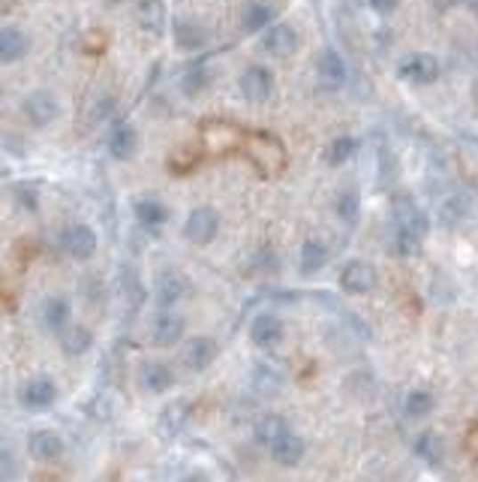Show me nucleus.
Segmentation results:
<instances>
[{
  "label": "nucleus",
  "instance_id": "473e14b6",
  "mask_svg": "<svg viewBox=\"0 0 478 482\" xmlns=\"http://www.w3.org/2000/svg\"><path fill=\"white\" fill-rule=\"evenodd\" d=\"M418 244H421V239H416V235H406L397 229V235H394V254L397 257H412L418 250Z\"/></svg>",
  "mask_w": 478,
  "mask_h": 482
},
{
  "label": "nucleus",
  "instance_id": "7c9ffc66",
  "mask_svg": "<svg viewBox=\"0 0 478 482\" xmlns=\"http://www.w3.org/2000/svg\"><path fill=\"white\" fill-rule=\"evenodd\" d=\"M286 431H289V422H286V419H280V416H265V419H262V422L256 425V440L268 449L277 437H283Z\"/></svg>",
  "mask_w": 478,
  "mask_h": 482
},
{
  "label": "nucleus",
  "instance_id": "c9c22d12",
  "mask_svg": "<svg viewBox=\"0 0 478 482\" xmlns=\"http://www.w3.org/2000/svg\"><path fill=\"white\" fill-rule=\"evenodd\" d=\"M181 482H211V479H208V473H202V470H193V473H187V477L181 479Z\"/></svg>",
  "mask_w": 478,
  "mask_h": 482
},
{
  "label": "nucleus",
  "instance_id": "dca6fc26",
  "mask_svg": "<svg viewBox=\"0 0 478 482\" xmlns=\"http://www.w3.org/2000/svg\"><path fill=\"white\" fill-rule=\"evenodd\" d=\"M28 453L36 458V462H58L63 455V440L58 431H49V429H39V431H30L28 437Z\"/></svg>",
  "mask_w": 478,
  "mask_h": 482
},
{
  "label": "nucleus",
  "instance_id": "4c0bfd02",
  "mask_svg": "<svg viewBox=\"0 0 478 482\" xmlns=\"http://www.w3.org/2000/svg\"><path fill=\"white\" fill-rule=\"evenodd\" d=\"M475 15H478V0H475Z\"/></svg>",
  "mask_w": 478,
  "mask_h": 482
},
{
  "label": "nucleus",
  "instance_id": "4468645a",
  "mask_svg": "<svg viewBox=\"0 0 478 482\" xmlns=\"http://www.w3.org/2000/svg\"><path fill=\"white\" fill-rule=\"evenodd\" d=\"M19 398L28 410H45L54 404V398H58V386H54L52 377H34V380L25 383V389H21Z\"/></svg>",
  "mask_w": 478,
  "mask_h": 482
},
{
  "label": "nucleus",
  "instance_id": "ddd939ff",
  "mask_svg": "<svg viewBox=\"0 0 478 482\" xmlns=\"http://www.w3.org/2000/svg\"><path fill=\"white\" fill-rule=\"evenodd\" d=\"M316 76H319V82H322L325 88H331V91L344 88L346 76H349L344 54L334 52V49H325L322 54H319V61H316Z\"/></svg>",
  "mask_w": 478,
  "mask_h": 482
},
{
  "label": "nucleus",
  "instance_id": "72a5a7b5",
  "mask_svg": "<svg viewBox=\"0 0 478 482\" xmlns=\"http://www.w3.org/2000/svg\"><path fill=\"white\" fill-rule=\"evenodd\" d=\"M208 85V73H205V67H193L187 73V78H184V88H187V94H198Z\"/></svg>",
  "mask_w": 478,
  "mask_h": 482
},
{
  "label": "nucleus",
  "instance_id": "1a4fd4ad",
  "mask_svg": "<svg viewBox=\"0 0 478 482\" xmlns=\"http://www.w3.org/2000/svg\"><path fill=\"white\" fill-rule=\"evenodd\" d=\"M283 320L277 317L274 311H262L253 317L250 323V341L259 347V350H271V347H277L283 341Z\"/></svg>",
  "mask_w": 478,
  "mask_h": 482
},
{
  "label": "nucleus",
  "instance_id": "0eeeda50",
  "mask_svg": "<svg viewBox=\"0 0 478 482\" xmlns=\"http://www.w3.org/2000/svg\"><path fill=\"white\" fill-rule=\"evenodd\" d=\"M238 88H241L244 100L265 102V100H271V94H274V73H271L268 67L253 64L244 69L241 78H238Z\"/></svg>",
  "mask_w": 478,
  "mask_h": 482
},
{
  "label": "nucleus",
  "instance_id": "393cba45",
  "mask_svg": "<svg viewBox=\"0 0 478 482\" xmlns=\"http://www.w3.org/2000/svg\"><path fill=\"white\" fill-rule=\"evenodd\" d=\"M416 455L421 458V462H427V464H442V458H445V444H442L440 434H436V431L418 434V440H416Z\"/></svg>",
  "mask_w": 478,
  "mask_h": 482
},
{
  "label": "nucleus",
  "instance_id": "2eb2a0df",
  "mask_svg": "<svg viewBox=\"0 0 478 482\" xmlns=\"http://www.w3.org/2000/svg\"><path fill=\"white\" fill-rule=\"evenodd\" d=\"M154 292H157V305L159 307H174V305L181 302V298H187L190 281L181 272H163L157 278Z\"/></svg>",
  "mask_w": 478,
  "mask_h": 482
},
{
  "label": "nucleus",
  "instance_id": "a211bd4d",
  "mask_svg": "<svg viewBox=\"0 0 478 482\" xmlns=\"http://www.w3.org/2000/svg\"><path fill=\"white\" fill-rule=\"evenodd\" d=\"M139 380H142V386H145L148 392L163 395V392H169L174 386V374H172V368L166 365V362H145L142 371H139Z\"/></svg>",
  "mask_w": 478,
  "mask_h": 482
},
{
  "label": "nucleus",
  "instance_id": "f03ea898",
  "mask_svg": "<svg viewBox=\"0 0 478 482\" xmlns=\"http://www.w3.org/2000/svg\"><path fill=\"white\" fill-rule=\"evenodd\" d=\"M21 112H25L28 124H34V127H49V124L58 121L61 102L52 91L39 88V91H30L25 97V102H21Z\"/></svg>",
  "mask_w": 478,
  "mask_h": 482
},
{
  "label": "nucleus",
  "instance_id": "20e7f679",
  "mask_svg": "<svg viewBox=\"0 0 478 482\" xmlns=\"http://www.w3.org/2000/svg\"><path fill=\"white\" fill-rule=\"evenodd\" d=\"M340 290L349 292V296H368L377 287V268L364 259H349V263L340 268Z\"/></svg>",
  "mask_w": 478,
  "mask_h": 482
},
{
  "label": "nucleus",
  "instance_id": "6e6552de",
  "mask_svg": "<svg viewBox=\"0 0 478 482\" xmlns=\"http://www.w3.org/2000/svg\"><path fill=\"white\" fill-rule=\"evenodd\" d=\"M184 331H187L184 317L174 314L172 307H163V311L154 317V323H150V341L157 347H172L184 338Z\"/></svg>",
  "mask_w": 478,
  "mask_h": 482
},
{
  "label": "nucleus",
  "instance_id": "4be33fe9",
  "mask_svg": "<svg viewBox=\"0 0 478 482\" xmlns=\"http://www.w3.org/2000/svg\"><path fill=\"white\" fill-rule=\"evenodd\" d=\"M135 148H139V133H135L130 124H117L109 139V154L115 157V160H130Z\"/></svg>",
  "mask_w": 478,
  "mask_h": 482
},
{
  "label": "nucleus",
  "instance_id": "c85d7f7f",
  "mask_svg": "<svg viewBox=\"0 0 478 482\" xmlns=\"http://www.w3.org/2000/svg\"><path fill=\"white\" fill-rule=\"evenodd\" d=\"M358 151V139L355 136H337L331 139V145L325 148V163L328 166H344L352 160V154Z\"/></svg>",
  "mask_w": 478,
  "mask_h": 482
},
{
  "label": "nucleus",
  "instance_id": "412c9836",
  "mask_svg": "<svg viewBox=\"0 0 478 482\" xmlns=\"http://www.w3.org/2000/svg\"><path fill=\"white\" fill-rule=\"evenodd\" d=\"M271 21H274V6L265 4V0H250V4L244 6L241 28L247 30V34H256V30L271 28Z\"/></svg>",
  "mask_w": 478,
  "mask_h": 482
},
{
  "label": "nucleus",
  "instance_id": "f704fd0d",
  "mask_svg": "<svg viewBox=\"0 0 478 482\" xmlns=\"http://www.w3.org/2000/svg\"><path fill=\"white\" fill-rule=\"evenodd\" d=\"M370 6H373V10H377L379 15H388V12H394L397 0H370Z\"/></svg>",
  "mask_w": 478,
  "mask_h": 482
},
{
  "label": "nucleus",
  "instance_id": "e433bc0d",
  "mask_svg": "<svg viewBox=\"0 0 478 482\" xmlns=\"http://www.w3.org/2000/svg\"><path fill=\"white\" fill-rule=\"evenodd\" d=\"M473 100H475V106H478V78L473 82Z\"/></svg>",
  "mask_w": 478,
  "mask_h": 482
},
{
  "label": "nucleus",
  "instance_id": "6ab92c4d",
  "mask_svg": "<svg viewBox=\"0 0 478 482\" xmlns=\"http://www.w3.org/2000/svg\"><path fill=\"white\" fill-rule=\"evenodd\" d=\"M28 49V34H21L19 28H0V64H15L25 58Z\"/></svg>",
  "mask_w": 478,
  "mask_h": 482
},
{
  "label": "nucleus",
  "instance_id": "a878e982",
  "mask_svg": "<svg viewBox=\"0 0 478 482\" xmlns=\"http://www.w3.org/2000/svg\"><path fill=\"white\" fill-rule=\"evenodd\" d=\"M433 407H436V398H433V392H427V389H412L403 398V413L409 419H425L433 413Z\"/></svg>",
  "mask_w": 478,
  "mask_h": 482
},
{
  "label": "nucleus",
  "instance_id": "cd10ccee",
  "mask_svg": "<svg viewBox=\"0 0 478 482\" xmlns=\"http://www.w3.org/2000/svg\"><path fill=\"white\" fill-rule=\"evenodd\" d=\"M139 21H142V28L150 30V34H163L166 30V6L159 4V0H142Z\"/></svg>",
  "mask_w": 478,
  "mask_h": 482
},
{
  "label": "nucleus",
  "instance_id": "bb28decb",
  "mask_svg": "<svg viewBox=\"0 0 478 482\" xmlns=\"http://www.w3.org/2000/svg\"><path fill=\"white\" fill-rule=\"evenodd\" d=\"M174 39H178L181 49H202L208 34H205V28H198L196 21L178 19L174 21Z\"/></svg>",
  "mask_w": 478,
  "mask_h": 482
},
{
  "label": "nucleus",
  "instance_id": "2f4dec72",
  "mask_svg": "<svg viewBox=\"0 0 478 482\" xmlns=\"http://www.w3.org/2000/svg\"><path fill=\"white\" fill-rule=\"evenodd\" d=\"M187 416H190V401H172V404L163 410L159 425H163L169 434H174V431H181V425L187 422Z\"/></svg>",
  "mask_w": 478,
  "mask_h": 482
},
{
  "label": "nucleus",
  "instance_id": "7ed1b4c3",
  "mask_svg": "<svg viewBox=\"0 0 478 482\" xmlns=\"http://www.w3.org/2000/svg\"><path fill=\"white\" fill-rule=\"evenodd\" d=\"M220 233V215L211 205H198L190 211V217L184 220V235L193 244H211Z\"/></svg>",
  "mask_w": 478,
  "mask_h": 482
},
{
  "label": "nucleus",
  "instance_id": "9b49d317",
  "mask_svg": "<svg viewBox=\"0 0 478 482\" xmlns=\"http://www.w3.org/2000/svg\"><path fill=\"white\" fill-rule=\"evenodd\" d=\"M298 49V30L292 25H271L262 34V52L271 58H289Z\"/></svg>",
  "mask_w": 478,
  "mask_h": 482
},
{
  "label": "nucleus",
  "instance_id": "f3484780",
  "mask_svg": "<svg viewBox=\"0 0 478 482\" xmlns=\"http://www.w3.org/2000/svg\"><path fill=\"white\" fill-rule=\"evenodd\" d=\"M328 266V244L319 241V239H307L301 244V254H298V268L304 278H313L322 268Z\"/></svg>",
  "mask_w": 478,
  "mask_h": 482
},
{
  "label": "nucleus",
  "instance_id": "f8f14e48",
  "mask_svg": "<svg viewBox=\"0 0 478 482\" xmlns=\"http://www.w3.org/2000/svg\"><path fill=\"white\" fill-rule=\"evenodd\" d=\"M268 453H271V458H274L277 464H280V468H295V464L304 462L307 444H304V437H301V434H295L289 429L283 437H277L274 444L268 446Z\"/></svg>",
  "mask_w": 478,
  "mask_h": 482
},
{
  "label": "nucleus",
  "instance_id": "9d476101",
  "mask_svg": "<svg viewBox=\"0 0 478 482\" xmlns=\"http://www.w3.org/2000/svg\"><path fill=\"white\" fill-rule=\"evenodd\" d=\"M220 355V347L214 338L208 335H196L190 338V341L184 344V353H181V359H184V365L190 371H205L214 365V359Z\"/></svg>",
  "mask_w": 478,
  "mask_h": 482
},
{
  "label": "nucleus",
  "instance_id": "5701e85b",
  "mask_svg": "<svg viewBox=\"0 0 478 482\" xmlns=\"http://www.w3.org/2000/svg\"><path fill=\"white\" fill-rule=\"evenodd\" d=\"M135 220L145 229H159L169 220V208L159 200H139L135 202Z\"/></svg>",
  "mask_w": 478,
  "mask_h": 482
},
{
  "label": "nucleus",
  "instance_id": "423d86ee",
  "mask_svg": "<svg viewBox=\"0 0 478 482\" xmlns=\"http://www.w3.org/2000/svg\"><path fill=\"white\" fill-rule=\"evenodd\" d=\"M401 78L409 85H433L440 78V61L427 52L406 54L401 61Z\"/></svg>",
  "mask_w": 478,
  "mask_h": 482
},
{
  "label": "nucleus",
  "instance_id": "b1692460",
  "mask_svg": "<svg viewBox=\"0 0 478 482\" xmlns=\"http://www.w3.org/2000/svg\"><path fill=\"white\" fill-rule=\"evenodd\" d=\"M91 344H93V335H91V329H85V326H67L61 331V347L67 355H85L91 350Z\"/></svg>",
  "mask_w": 478,
  "mask_h": 482
},
{
  "label": "nucleus",
  "instance_id": "aec40b11",
  "mask_svg": "<svg viewBox=\"0 0 478 482\" xmlns=\"http://www.w3.org/2000/svg\"><path fill=\"white\" fill-rule=\"evenodd\" d=\"M39 320L49 331H63L69 326V302L61 296H49L39 305Z\"/></svg>",
  "mask_w": 478,
  "mask_h": 482
},
{
  "label": "nucleus",
  "instance_id": "f257e3e1",
  "mask_svg": "<svg viewBox=\"0 0 478 482\" xmlns=\"http://www.w3.org/2000/svg\"><path fill=\"white\" fill-rule=\"evenodd\" d=\"M392 215H394V226L406 235H416V239H425L430 233V217L427 211L421 208L416 196L409 193H394L392 200Z\"/></svg>",
  "mask_w": 478,
  "mask_h": 482
},
{
  "label": "nucleus",
  "instance_id": "39448f33",
  "mask_svg": "<svg viewBox=\"0 0 478 482\" xmlns=\"http://www.w3.org/2000/svg\"><path fill=\"white\" fill-rule=\"evenodd\" d=\"M61 248L67 257L85 263V259H91L93 254H97V233H93L87 224H73L61 233Z\"/></svg>",
  "mask_w": 478,
  "mask_h": 482
},
{
  "label": "nucleus",
  "instance_id": "c756f323",
  "mask_svg": "<svg viewBox=\"0 0 478 482\" xmlns=\"http://www.w3.org/2000/svg\"><path fill=\"white\" fill-rule=\"evenodd\" d=\"M334 211L344 224L355 226L358 224V215H361V200H358L355 191H340L337 200H334Z\"/></svg>",
  "mask_w": 478,
  "mask_h": 482
}]
</instances>
